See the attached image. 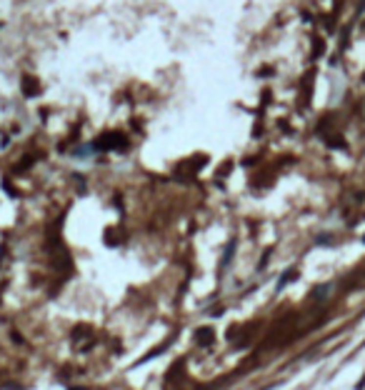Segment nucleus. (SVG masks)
I'll use <instances>...</instances> for the list:
<instances>
[{
	"label": "nucleus",
	"mask_w": 365,
	"mask_h": 390,
	"mask_svg": "<svg viewBox=\"0 0 365 390\" xmlns=\"http://www.w3.org/2000/svg\"><path fill=\"white\" fill-rule=\"evenodd\" d=\"M100 145H103V148H125V138L118 135V133H113V135L100 138Z\"/></svg>",
	"instance_id": "obj_2"
},
{
	"label": "nucleus",
	"mask_w": 365,
	"mask_h": 390,
	"mask_svg": "<svg viewBox=\"0 0 365 390\" xmlns=\"http://www.w3.org/2000/svg\"><path fill=\"white\" fill-rule=\"evenodd\" d=\"M293 278H295V270H290V273H288L285 278H280V288H283V285H288V283H290Z\"/></svg>",
	"instance_id": "obj_4"
},
{
	"label": "nucleus",
	"mask_w": 365,
	"mask_h": 390,
	"mask_svg": "<svg viewBox=\"0 0 365 390\" xmlns=\"http://www.w3.org/2000/svg\"><path fill=\"white\" fill-rule=\"evenodd\" d=\"M23 93H25L28 98H35V95L40 93V85H38V80H35L33 75H25V78H23Z\"/></svg>",
	"instance_id": "obj_1"
},
{
	"label": "nucleus",
	"mask_w": 365,
	"mask_h": 390,
	"mask_svg": "<svg viewBox=\"0 0 365 390\" xmlns=\"http://www.w3.org/2000/svg\"><path fill=\"white\" fill-rule=\"evenodd\" d=\"M198 343H205V345H210V343H213V330H210V328H205V330H198Z\"/></svg>",
	"instance_id": "obj_3"
},
{
	"label": "nucleus",
	"mask_w": 365,
	"mask_h": 390,
	"mask_svg": "<svg viewBox=\"0 0 365 390\" xmlns=\"http://www.w3.org/2000/svg\"><path fill=\"white\" fill-rule=\"evenodd\" d=\"M363 80H365V75H363Z\"/></svg>",
	"instance_id": "obj_5"
}]
</instances>
